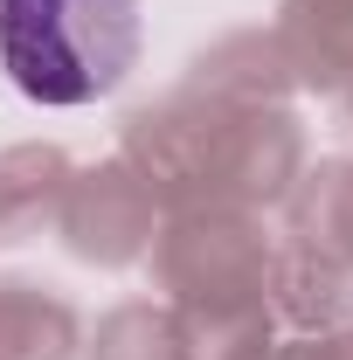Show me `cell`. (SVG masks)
I'll list each match as a JSON object with an SVG mask.
<instances>
[{
	"mask_svg": "<svg viewBox=\"0 0 353 360\" xmlns=\"http://www.w3.org/2000/svg\"><path fill=\"white\" fill-rule=\"evenodd\" d=\"M146 42L139 0H0V70L35 104H97Z\"/></svg>",
	"mask_w": 353,
	"mask_h": 360,
	"instance_id": "6da1fadb",
	"label": "cell"
}]
</instances>
